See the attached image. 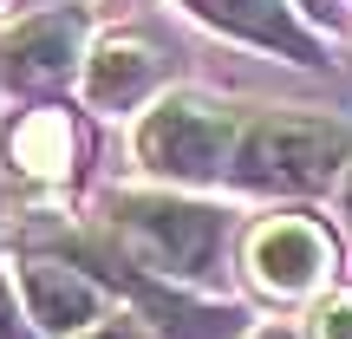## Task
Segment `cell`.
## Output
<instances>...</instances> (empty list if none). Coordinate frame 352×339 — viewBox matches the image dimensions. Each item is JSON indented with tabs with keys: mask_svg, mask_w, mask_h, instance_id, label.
<instances>
[{
	"mask_svg": "<svg viewBox=\"0 0 352 339\" xmlns=\"http://www.w3.org/2000/svg\"><path fill=\"white\" fill-rule=\"evenodd\" d=\"M20 157H26V170H65V124L59 118L26 124L20 131Z\"/></svg>",
	"mask_w": 352,
	"mask_h": 339,
	"instance_id": "obj_9",
	"label": "cell"
},
{
	"mask_svg": "<svg viewBox=\"0 0 352 339\" xmlns=\"http://www.w3.org/2000/svg\"><path fill=\"white\" fill-rule=\"evenodd\" d=\"M131 248L151 267H164L176 281H202L222 254V215L196 209V202H170V196H124L118 202Z\"/></svg>",
	"mask_w": 352,
	"mask_h": 339,
	"instance_id": "obj_3",
	"label": "cell"
},
{
	"mask_svg": "<svg viewBox=\"0 0 352 339\" xmlns=\"http://www.w3.org/2000/svg\"><path fill=\"white\" fill-rule=\"evenodd\" d=\"M352 157V131L314 124V118H261L248 138L235 144V183L248 189H280V196H307L327 189Z\"/></svg>",
	"mask_w": 352,
	"mask_h": 339,
	"instance_id": "obj_1",
	"label": "cell"
},
{
	"mask_svg": "<svg viewBox=\"0 0 352 339\" xmlns=\"http://www.w3.org/2000/svg\"><path fill=\"white\" fill-rule=\"evenodd\" d=\"M91 339H138V333H131V327H111V333H91Z\"/></svg>",
	"mask_w": 352,
	"mask_h": 339,
	"instance_id": "obj_13",
	"label": "cell"
},
{
	"mask_svg": "<svg viewBox=\"0 0 352 339\" xmlns=\"http://www.w3.org/2000/svg\"><path fill=\"white\" fill-rule=\"evenodd\" d=\"M314 339H352V294H340L314 314Z\"/></svg>",
	"mask_w": 352,
	"mask_h": 339,
	"instance_id": "obj_10",
	"label": "cell"
},
{
	"mask_svg": "<svg viewBox=\"0 0 352 339\" xmlns=\"http://www.w3.org/2000/svg\"><path fill=\"white\" fill-rule=\"evenodd\" d=\"M267 339H280V333H267Z\"/></svg>",
	"mask_w": 352,
	"mask_h": 339,
	"instance_id": "obj_15",
	"label": "cell"
},
{
	"mask_svg": "<svg viewBox=\"0 0 352 339\" xmlns=\"http://www.w3.org/2000/svg\"><path fill=\"white\" fill-rule=\"evenodd\" d=\"M248 267L261 287L274 294H307L327 281L333 267V241L320 235V222H307V215H280V222H261L248 235Z\"/></svg>",
	"mask_w": 352,
	"mask_h": 339,
	"instance_id": "obj_5",
	"label": "cell"
},
{
	"mask_svg": "<svg viewBox=\"0 0 352 339\" xmlns=\"http://www.w3.org/2000/svg\"><path fill=\"white\" fill-rule=\"evenodd\" d=\"M183 7L202 13L209 26H222V33H235V39H254V46H267V52H287L294 65H320L314 33L287 13V0H183Z\"/></svg>",
	"mask_w": 352,
	"mask_h": 339,
	"instance_id": "obj_6",
	"label": "cell"
},
{
	"mask_svg": "<svg viewBox=\"0 0 352 339\" xmlns=\"http://www.w3.org/2000/svg\"><path fill=\"white\" fill-rule=\"evenodd\" d=\"M151 85H157V52L144 39H104L98 46V59H91V105H104V111L118 105L124 111Z\"/></svg>",
	"mask_w": 352,
	"mask_h": 339,
	"instance_id": "obj_8",
	"label": "cell"
},
{
	"mask_svg": "<svg viewBox=\"0 0 352 339\" xmlns=\"http://www.w3.org/2000/svg\"><path fill=\"white\" fill-rule=\"evenodd\" d=\"M138 157L170 183H215L222 170H235V131L202 98H164L138 124Z\"/></svg>",
	"mask_w": 352,
	"mask_h": 339,
	"instance_id": "obj_2",
	"label": "cell"
},
{
	"mask_svg": "<svg viewBox=\"0 0 352 339\" xmlns=\"http://www.w3.org/2000/svg\"><path fill=\"white\" fill-rule=\"evenodd\" d=\"M26 307L46 333H85L104 314V294L65 261H26Z\"/></svg>",
	"mask_w": 352,
	"mask_h": 339,
	"instance_id": "obj_7",
	"label": "cell"
},
{
	"mask_svg": "<svg viewBox=\"0 0 352 339\" xmlns=\"http://www.w3.org/2000/svg\"><path fill=\"white\" fill-rule=\"evenodd\" d=\"M346 215H352V183H346Z\"/></svg>",
	"mask_w": 352,
	"mask_h": 339,
	"instance_id": "obj_14",
	"label": "cell"
},
{
	"mask_svg": "<svg viewBox=\"0 0 352 339\" xmlns=\"http://www.w3.org/2000/svg\"><path fill=\"white\" fill-rule=\"evenodd\" d=\"M0 339H33L26 320H20V307H13V281L7 274H0Z\"/></svg>",
	"mask_w": 352,
	"mask_h": 339,
	"instance_id": "obj_11",
	"label": "cell"
},
{
	"mask_svg": "<svg viewBox=\"0 0 352 339\" xmlns=\"http://www.w3.org/2000/svg\"><path fill=\"white\" fill-rule=\"evenodd\" d=\"M78 33H85L78 13H39V20L13 26V33L0 39V85H13V91L65 85L72 65H78Z\"/></svg>",
	"mask_w": 352,
	"mask_h": 339,
	"instance_id": "obj_4",
	"label": "cell"
},
{
	"mask_svg": "<svg viewBox=\"0 0 352 339\" xmlns=\"http://www.w3.org/2000/svg\"><path fill=\"white\" fill-rule=\"evenodd\" d=\"M300 7L314 13V20H346V7H352V0H300Z\"/></svg>",
	"mask_w": 352,
	"mask_h": 339,
	"instance_id": "obj_12",
	"label": "cell"
}]
</instances>
